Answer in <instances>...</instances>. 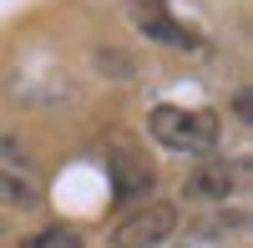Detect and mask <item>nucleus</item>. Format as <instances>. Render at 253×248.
Returning a JSON list of instances; mask_svg holds the SVG:
<instances>
[{"instance_id":"4","label":"nucleus","mask_w":253,"mask_h":248,"mask_svg":"<svg viewBox=\"0 0 253 248\" xmlns=\"http://www.w3.org/2000/svg\"><path fill=\"white\" fill-rule=\"evenodd\" d=\"M107 172H112V198L126 203V198H142L147 188H152V162H147V152L137 147L132 137H112L107 142Z\"/></svg>"},{"instance_id":"8","label":"nucleus","mask_w":253,"mask_h":248,"mask_svg":"<svg viewBox=\"0 0 253 248\" xmlns=\"http://www.w3.org/2000/svg\"><path fill=\"white\" fill-rule=\"evenodd\" d=\"M248 101H253V96H248V91H238V96H233V112H238V117H243V122H248Z\"/></svg>"},{"instance_id":"5","label":"nucleus","mask_w":253,"mask_h":248,"mask_svg":"<svg viewBox=\"0 0 253 248\" xmlns=\"http://www.w3.org/2000/svg\"><path fill=\"white\" fill-rule=\"evenodd\" d=\"M248 182V162H203V167L187 177V198H228L233 188Z\"/></svg>"},{"instance_id":"2","label":"nucleus","mask_w":253,"mask_h":248,"mask_svg":"<svg viewBox=\"0 0 253 248\" xmlns=\"http://www.w3.org/2000/svg\"><path fill=\"white\" fill-rule=\"evenodd\" d=\"M152 142H162L167 152H213L218 147V117L213 112H187V107H152L147 117Z\"/></svg>"},{"instance_id":"6","label":"nucleus","mask_w":253,"mask_h":248,"mask_svg":"<svg viewBox=\"0 0 253 248\" xmlns=\"http://www.w3.org/2000/svg\"><path fill=\"white\" fill-rule=\"evenodd\" d=\"M132 15H137V31H147L152 41H167V46H193V36L172 26L162 0H132Z\"/></svg>"},{"instance_id":"3","label":"nucleus","mask_w":253,"mask_h":248,"mask_svg":"<svg viewBox=\"0 0 253 248\" xmlns=\"http://www.w3.org/2000/svg\"><path fill=\"white\" fill-rule=\"evenodd\" d=\"M172 233H177V208H172V203H142V208L117 218L112 248H157Z\"/></svg>"},{"instance_id":"7","label":"nucleus","mask_w":253,"mask_h":248,"mask_svg":"<svg viewBox=\"0 0 253 248\" xmlns=\"http://www.w3.org/2000/svg\"><path fill=\"white\" fill-rule=\"evenodd\" d=\"M20 248H81V233L76 228H41V233H31Z\"/></svg>"},{"instance_id":"1","label":"nucleus","mask_w":253,"mask_h":248,"mask_svg":"<svg viewBox=\"0 0 253 248\" xmlns=\"http://www.w3.org/2000/svg\"><path fill=\"white\" fill-rule=\"evenodd\" d=\"M0 203L5 208H41L46 203V172L20 137L0 132Z\"/></svg>"}]
</instances>
